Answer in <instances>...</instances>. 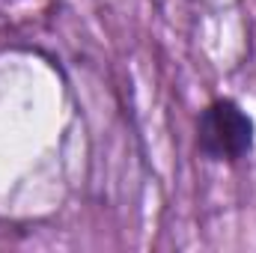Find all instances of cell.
I'll return each instance as SVG.
<instances>
[{
    "label": "cell",
    "instance_id": "1",
    "mask_svg": "<svg viewBox=\"0 0 256 253\" xmlns=\"http://www.w3.org/2000/svg\"><path fill=\"white\" fill-rule=\"evenodd\" d=\"M256 128L250 114L232 98H214L196 120V146L206 158L236 164L250 155Z\"/></svg>",
    "mask_w": 256,
    "mask_h": 253
}]
</instances>
